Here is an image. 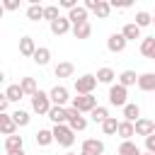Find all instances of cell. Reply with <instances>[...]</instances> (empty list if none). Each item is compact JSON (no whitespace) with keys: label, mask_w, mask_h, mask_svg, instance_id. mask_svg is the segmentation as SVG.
I'll list each match as a JSON object with an SVG mask.
<instances>
[{"label":"cell","mask_w":155,"mask_h":155,"mask_svg":"<svg viewBox=\"0 0 155 155\" xmlns=\"http://www.w3.org/2000/svg\"><path fill=\"white\" fill-rule=\"evenodd\" d=\"M138 90H143V92H155V73H143V75H138Z\"/></svg>","instance_id":"17"},{"label":"cell","mask_w":155,"mask_h":155,"mask_svg":"<svg viewBox=\"0 0 155 155\" xmlns=\"http://www.w3.org/2000/svg\"><path fill=\"white\" fill-rule=\"evenodd\" d=\"M143 155H153V153H143Z\"/></svg>","instance_id":"45"},{"label":"cell","mask_w":155,"mask_h":155,"mask_svg":"<svg viewBox=\"0 0 155 155\" xmlns=\"http://www.w3.org/2000/svg\"><path fill=\"white\" fill-rule=\"evenodd\" d=\"M90 119H92L94 124H99V126H102V124L109 119V109H107V107H97V109L90 114Z\"/></svg>","instance_id":"33"},{"label":"cell","mask_w":155,"mask_h":155,"mask_svg":"<svg viewBox=\"0 0 155 155\" xmlns=\"http://www.w3.org/2000/svg\"><path fill=\"white\" fill-rule=\"evenodd\" d=\"M126 44H128V41H126V36H124L121 31H119V34L114 31V34L107 39V48H109L111 53H121V51L126 48Z\"/></svg>","instance_id":"11"},{"label":"cell","mask_w":155,"mask_h":155,"mask_svg":"<svg viewBox=\"0 0 155 155\" xmlns=\"http://www.w3.org/2000/svg\"><path fill=\"white\" fill-rule=\"evenodd\" d=\"M73 73H75V65H73L70 61H61V63L53 68V75H56V78H73Z\"/></svg>","instance_id":"18"},{"label":"cell","mask_w":155,"mask_h":155,"mask_svg":"<svg viewBox=\"0 0 155 155\" xmlns=\"http://www.w3.org/2000/svg\"><path fill=\"white\" fill-rule=\"evenodd\" d=\"M119 155H143V153H140V148H138L133 140H121V145H119Z\"/></svg>","instance_id":"29"},{"label":"cell","mask_w":155,"mask_h":155,"mask_svg":"<svg viewBox=\"0 0 155 155\" xmlns=\"http://www.w3.org/2000/svg\"><path fill=\"white\" fill-rule=\"evenodd\" d=\"M102 133H104V136H114V133H119V121H116L114 116H109V119L102 124Z\"/></svg>","instance_id":"34"},{"label":"cell","mask_w":155,"mask_h":155,"mask_svg":"<svg viewBox=\"0 0 155 155\" xmlns=\"http://www.w3.org/2000/svg\"><path fill=\"white\" fill-rule=\"evenodd\" d=\"M27 19H29V22H41V19H44V7H41L39 2H31V5L27 7Z\"/></svg>","instance_id":"23"},{"label":"cell","mask_w":155,"mask_h":155,"mask_svg":"<svg viewBox=\"0 0 155 155\" xmlns=\"http://www.w3.org/2000/svg\"><path fill=\"white\" fill-rule=\"evenodd\" d=\"M12 119L17 121V126H29V121H31L29 111H24V109H17V111H12Z\"/></svg>","instance_id":"37"},{"label":"cell","mask_w":155,"mask_h":155,"mask_svg":"<svg viewBox=\"0 0 155 155\" xmlns=\"http://www.w3.org/2000/svg\"><path fill=\"white\" fill-rule=\"evenodd\" d=\"M126 97H128V92H126V87H124V85H119V82H116V85H111V87H109V104H114V107H121V109H124V107L128 104V99H126Z\"/></svg>","instance_id":"5"},{"label":"cell","mask_w":155,"mask_h":155,"mask_svg":"<svg viewBox=\"0 0 155 155\" xmlns=\"http://www.w3.org/2000/svg\"><path fill=\"white\" fill-rule=\"evenodd\" d=\"M58 17H61V12H58V5H46V7H44V19H46L48 24H51V22H56Z\"/></svg>","instance_id":"35"},{"label":"cell","mask_w":155,"mask_h":155,"mask_svg":"<svg viewBox=\"0 0 155 155\" xmlns=\"http://www.w3.org/2000/svg\"><path fill=\"white\" fill-rule=\"evenodd\" d=\"M58 7H63V10H68V12H70V10H75V7H78V2H75V0H61V2H58Z\"/></svg>","instance_id":"39"},{"label":"cell","mask_w":155,"mask_h":155,"mask_svg":"<svg viewBox=\"0 0 155 155\" xmlns=\"http://www.w3.org/2000/svg\"><path fill=\"white\" fill-rule=\"evenodd\" d=\"M7 107H10V99L2 94V97H0V114H7Z\"/></svg>","instance_id":"41"},{"label":"cell","mask_w":155,"mask_h":155,"mask_svg":"<svg viewBox=\"0 0 155 155\" xmlns=\"http://www.w3.org/2000/svg\"><path fill=\"white\" fill-rule=\"evenodd\" d=\"M34 138H36V145H41V148H46V145H51L56 140L53 138V131H48V128H39L34 133Z\"/></svg>","instance_id":"21"},{"label":"cell","mask_w":155,"mask_h":155,"mask_svg":"<svg viewBox=\"0 0 155 155\" xmlns=\"http://www.w3.org/2000/svg\"><path fill=\"white\" fill-rule=\"evenodd\" d=\"M68 19H70V24H73V27L85 24V22H87V7H85V5H78L75 10H70V12H68Z\"/></svg>","instance_id":"14"},{"label":"cell","mask_w":155,"mask_h":155,"mask_svg":"<svg viewBox=\"0 0 155 155\" xmlns=\"http://www.w3.org/2000/svg\"><path fill=\"white\" fill-rule=\"evenodd\" d=\"M138 119H140V107H138V104H126V107H124V121L136 124Z\"/></svg>","instance_id":"26"},{"label":"cell","mask_w":155,"mask_h":155,"mask_svg":"<svg viewBox=\"0 0 155 155\" xmlns=\"http://www.w3.org/2000/svg\"><path fill=\"white\" fill-rule=\"evenodd\" d=\"M51 131H53V138H56V143H58V145H63V148H70V145L75 143V131H73L68 124L53 126Z\"/></svg>","instance_id":"2"},{"label":"cell","mask_w":155,"mask_h":155,"mask_svg":"<svg viewBox=\"0 0 155 155\" xmlns=\"http://www.w3.org/2000/svg\"><path fill=\"white\" fill-rule=\"evenodd\" d=\"M136 24L143 29V27H150L153 24V15L150 12H145V10H140V12H136Z\"/></svg>","instance_id":"36"},{"label":"cell","mask_w":155,"mask_h":155,"mask_svg":"<svg viewBox=\"0 0 155 155\" xmlns=\"http://www.w3.org/2000/svg\"><path fill=\"white\" fill-rule=\"evenodd\" d=\"M140 53L145 58H153V53H155V36H148V39L140 41Z\"/></svg>","instance_id":"32"},{"label":"cell","mask_w":155,"mask_h":155,"mask_svg":"<svg viewBox=\"0 0 155 155\" xmlns=\"http://www.w3.org/2000/svg\"><path fill=\"white\" fill-rule=\"evenodd\" d=\"M2 7H5V10H10V12H15V10H19V0H5V2H2Z\"/></svg>","instance_id":"40"},{"label":"cell","mask_w":155,"mask_h":155,"mask_svg":"<svg viewBox=\"0 0 155 155\" xmlns=\"http://www.w3.org/2000/svg\"><path fill=\"white\" fill-rule=\"evenodd\" d=\"M121 140H131V136H136V124L131 121H119V133H116Z\"/></svg>","instance_id":"20"},{"label":"cell","mask_w":155,"mask_h":155,"mask_svg":"<svg viewBox=\"0 0 155 155\" xmlns=\"http://www.w3.org/2000/svg\"><path fill=\"white\" fill-rule=\"evenodd\" d=\"M17 121L12 119V114H0V131L5 133V136H15L17 133Z\"/></svg>","instance_id":"13"},{"label":"cell","mask_w":155,"mask_h":155,"mask_svg":"<svg viewBox=\"0 0 155 155\" xmlns=\"http://www.w3.org/2000/svg\"><path fill=\"white\" fill-rule=\"evenodd\" d=\"M85 7H87V12H94L99 19H107L111 12V2H107V0H85Z\"/></svg>","instance_id":"4"},{"label":"cell","mask_w":155,"mask_h":155,"mask_svg":"<svg viewBox=\"0 0 155 155\" xmlns=\"http://www.w3.org/2000/svg\"><path fill=\"white\" fill-rule=\"evenodd\" d=\"M36 44H34V39L31 36H22L19 39V53L24 56V58H34V53H36Z\"/></svg>","instance_id":"15"},{"label":"cell","mask_w":155,"mask_h":155,"mask_svg":"<svg viewBox=\"0 0 155 155\" xmlns=\"http://www.w3.org/2000/svg\"><path fill=\"white\" fill-rule=\"evenodd\" d=\"M51 107H53V102H51L48 92H41V90H39V92L31 97V111H34V114H39V116H48Z\"/></svg>","instance_id":"1"},{"label":"cell","mask_w":155,"mask_h":155,"mask_svg":"<svg viewBox=\"0 0 155 155\" xmlns=\"http://www.w3.org/2000/svg\"><path fill=\"white\" fill-rule=\"evenodd\" d=\"M19 87L24 90V97H34V94L39 92V87H36V80H34V78H22V80H19Z\"/></svg>","instance_id":"25"},{"label":"cell","mask_w":155,"mask_h":155,"mask_svg":"<svg viewBox=\"0 0 155 155\" xmlns=\"http://www.w3.org/2000/svg\"><path fill=\"white\" fill-rule=\"evenodd\" d=\"M145 153H153L155 155V133L145 138Z\"/></svg>","instance_id":"38"},{"label":"cell","mask_w":155,"mask_h":155,"mask_svg":"<svg viewBox=\"0 0 155 155\" xmlns=\"http://www.w3.org/2000/svg\"><path fill=\"white\" fill-rule=\"evenodd\" d=\"M119 85H124L126 90H128L131 85H138V75H136V70H124V73L119 75Z\"/></svg>","instance_id":"28"},{"label":"cell","mask_w":155,"mask_h":155,"mask_svg":"<svg viewBox=\"0 0 155 155\" xmlns=\"http://www.w3.org/2000/svg\"><path fill=\"white\" fill-rule=\"evenodd\" d=\"M48 27H51V34H53V36H63V34L73 31V24H70V19H68V17H58V19H56V22H51Z\"/></svg>","instance_id":"10"},{"label":"cell","mask_w":155,"mask_h":155,"mask_svg":"<svg viewBox=\"0 0 155 155\" xmlns=\"http://www.w3.org/2000/svg\"><path fill=\"white\" fill-rule=\"evenodd\" d=\"M31 61H34L36 65H48V61H51V48H46V46H39Z\"/></svg>","instance_id":"24"},{"label":"cell","mask_w":155,"mask_h":155,"mask_svg":"<svg viewBox=\"0 0 155 155\" xmlns=\"http://www.w3.org/2000/svg\"><path fill=\"white\" fill-rule=\"evenodd\" d=\"M5 155H27L24 150H15V153H5Z\"/></svg>","instance_id":"42"},{"label":"cell","mask_w":155,"mask_h":155,"mask_svg":"<svg viewBox=\"0 0 155 155\" xmlns=\"http://www.w3.org/2000/svg\"><path fill=\"white\" fill-rule=\"evenodd\" d=\"M73 107H75L80 114H82V111H90V114H92L99 104H97V97H94V94H78V97L73 99Z\"/></svg>","instance_id":"6"},{"label":"cell","mask_w":155,"mask_h":155,"mask_svg":"<svg viewBox=\"0 0 155 155\" xmlns=\"http://www.w3.org/2000/svg\"><path fill=\"white\" fill-rule=\"evenodd\" d=\"M155 133V121L153 119H145V116H140L138 121H136V136H143V138H148V136H153Z\"/></svg>","instance_id":"12"},{"label":"cell","mask_w":155,"mask_h":155,"mask_svg":"<svg viewBox=\"0 0 155 155\" xmlns=\"http://www.w3.org/2000/svg\"><path fill=\"white\" fill-rule=\"evenodd\" d=\"M90 34H92V24H90V22L73 27V36H75V39H90Z\"/></svg>","instance_id":"30"},{"label":"cell","mask_w":155,"mask_h":155,"mask_svg":"<svg viewBox=\"0 0 155 155\" xmlns=\"http://www.w3.org/2000/svg\"><path fill=\"white\" fill-rule=\"evenodd\" d=\"M153 24H155V12H153Z\"/></svg>","instance_id":"44"},{"label":"cell","mask_w":155,"mask_h":155,"mask_svg":"<svg viewBox=\"0 0 155 155\" xmlns=\"http://www.w3.org/2000/svg\"><path fill=\"white\" fill-rule=\"evenodd\" d=\"M104 153V143L99 138H85L80 145V155H102Z\"/></svg>","instance_id":"8"},{"label":"cell","mask_w":155,"mask_h":155,"mask_svg":"<svg viewBox=\"0 0 155 155\" xmlns=\"http://www.w3.org/2000/svg\"><path fill=\"white\" fill-rule=\"evenodd\" d=\"M5 97H7L10 102H19V99L24 97V90H22L19 85H7V90H5Z\"/></svg>","instance_id":"31"},{"label":"cell","mask_w":155,"mask_h":155,"mask_svg":"<svg viewBox=\"0 0 155 155\" xmlns=\"http://www.w3.org/2000/svg\"><path fill=\"white\" fill-rule=\"evenodd\" d=\"M65 155H78V153H65Z\"/></svg>","instance_id":"43"},{"label":"cell","mask_w":155,"mask_h":155,"mask_svg":"<svg viewBox=\"0 0 155 155\" xmlns=\"http://www.w3.org/2000/svg\"><path fill=\"white\" fill-rule=\"evenodd\" d=\"M121 34L126 36V41H136V39H140V27L136 22H128V24H124Z\"/></svg>","instance_id":"22"},{"label":"cell","mask_w":155,"mask_h":155,"mask_svg":"<svg viewBox=\"0 0 155 155\" xmlns=\"http://www.w3.org/2000/svg\"><path fill=\"white\" fill-rule=\"evenodd\" d=\"M68 126L78 133V131H85L87 128V119L75 109V107H68Z\"/></svg>","instance_id":"7"},{"label":"cell","mask_w":155,"mask_h":155,"mask_svg":"<svg viewBox=\"0 0 155 155\" xmlns=\"http://www.w3.org/2000/svg\"><path fill=\"white\" fill-rule=\"evenodd\" d=\"M48 97H51V102H53V107H65L68 104V87H63V85H56V87H51V92H48Z\"/></svg>","instance_id":"9"},{"label":"cell","mask_w":155,"mask_h":155,"mask_svg":"<svg viewBox=\"0 0 155 155\" xmlns=\"http://www.w3.org/2000/svg\"><path fill=\"white\" fill-rule=\"evenodd\" d=\"M15 150H24V138L17 133L5 138V153H15Z\"/></svg>","instance_id":"19"},{"label":"cell","mask_w":155,"mask_h":155,"mask_svg":"<svg viewBox=\"0 0 155 155\" xmlns=\"http://www.w3.org/2000/svg\"><path fill=\"white\" fill-rule=\"evenodd\" d=\"M48 119L53 121V126L68 124V109H65V107H51V111H48Z\"/></svg>","instance_id":"16"},{"label":"cell","mask_w":155,"mask_h":155,"mask_svg":"<svg viewBox=\"0 0 155 155\" xmlns=\"http://www.w3.org/2000/svg\"><path fill=\"white\" fill-rule=\"evenodd\" d=\"M114 78H116V73H114L111 68H107V65L97 70V82H104V85H109V87H111V82H114Z\"/></svg>","instance_id":"27"},{"label":"cell","mask_w":155,"mask_h":155,"mask_svg":"<svg viewBox=\"0 0 155 155\" xmlns=\"http://www.w3.org/2000/svg\"><path fill=\"white\" fill-rule=\"evenodd\" d=\"M75 92L78 94H92V90L97 87V75H80V78H75Z\"/></svg>","instance_id":"3"}]
</instances>
